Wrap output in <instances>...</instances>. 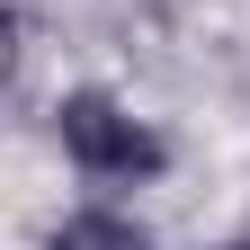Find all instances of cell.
<instances>
[{"label":"cell","instance_id":"1","mask_svg":"<svg viewBox=\"0 0 250 250\" xmlns=\"http://www.w3.org/2000/svg\"><path fill=\"white\" fill-rule=\"evenodd\" d=\"M54 143H62V161L89 188H152V179H170V134L134 99L99 89V81H81V89L54 99Z\"/></svg>","mask_w":250,"mask_h":250},{"label":"cell","instance_id":"2","mask_svg":"<svg viewBox=\"0 0 250 250\" xmlns=\"http://www.w3.org/2000/svg\"><path fill=\"white\" fill-rule=\"evenodd\" d=\"M36 250H161L125 206H72V214H54L45 224V241Z\"/></svg>","mask_w":250,"mask_h":250},{"label":"cell","instance_id":"3","mask_svg":"<svg viewBox=\"0 0 250 250\" xmlns=\"http://www.w3.org/2000/svg\"><path fill=\"white\" fill-rule=\"evenodd\" d=\"M214 250H250V232H232V241H214Z\"/></svg>","mask_w":250,"mask_h":250}]
</instances>
